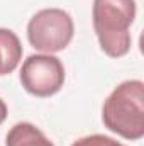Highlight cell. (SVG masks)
Segmentation results:
<instances>
[{
  "mask_svg": "<svg viewBox=\"0 0 144 146\" xmlns=\"http://www.w3.org/2000/svg\"><path fill=\"white\" fill-rule=\"evenodd\" d=\"M20 83L31 95L51 97L65 83V66L53 54H31L20 68Z\"/></svg>",
  "mask_w": 144,
  "mask_h": 146,
  "instance_id": "obj_4",
  "label": "cell"
},
{
  "mask_svg": "<svg viewBox=\"0 0 144 146\" xmlns=\"http://www.w3.org/2000/svg\"><path fill=\"white\" fill-rule=\"evenodd\" d=\"M102 121L108 131L124 139L137 141L144 136V83L126 80L104 102Z\"/></svg>",
  "mask_w": 144,
  "mask_h": 146,
  "instance_id": "obj_2",
  "label": "cell"
},
{
  "mask_svg": "<svg viewBox=\"0 0 144 146\" xmlns=\"http://www.w3.org/2000/svg\"><path fill=\"white\" fill-rule=\"evenodd\" d=\"M75 24L71 15L63 9H42L27 24V39L31 46L46 54L63 51L73 39Z\"/></svg>",
  "mask_w": 144,
  "mask_h": 146,
  "instance_id": "obj_3",
  "label": "cell"
},
{
  "mask_svg": "<svg viewBox=\"0 0 144 146\" xmlns=\"http://www.w3.org/2000/svg\"><path fill=\"white\" fill-rule=\"evenodd\" d=\"M7 119V104L0 99V124Z\"/></svg>",
  "mask_w": 144,
  "mask_h": 146,
  "instance_id": "obj_8",
  "label": "cell"
},
{
  "mask_svg": "<svg viewBox=\"0 0 144 146\" xmlns=\"http://www.w3.org/2000/svg\"><path fill=\"white\" fill-rule=\"evenodd\" d=\"M22 44L17 34L10 29L0 27V76L12 73L20 63Z\"/></svg>",
  "mask_w": 144,
  "mask_h": 146,
  "instance_id": "obj_5",
  "label": "cell"
},
{
  "mask_svg": "<svg viewBox=\"0 0 144 146\" xmlns=\"http://www.w3.org/2000/svg\"><path fill=\"white\" fill-rule=\"evenodd\" d=\"M5 146H54V145L34 124L17 122L7 133Z\"/></svg>",
  "mask_w": 144,
  "mask_h": 146,
  "instance_id": "obj_6",
  "label": "cell"
},
{
  "mask_svg": "<svg viewBox=\"0 0 144 146\" xmlns=\"http://www.w3.org/2000/svg\"><path fill=\"white\" fill-rule=\"evenodd\" d=\"M71 146H126L122 143H119L114 138H108L104 134H92V136H85L76 139Z\"/></svg>",
  "mask_w": 144,
  "mask_h": 146,
  "instance_id": "obj_7",
  "label": "cell"
},
{
  "mask_svg": "<svg viewBox=\"0 0 144 146\" xmlns=\"http://www.w3.org/2000/svg\"><path fill=\"white\" fill-rule=\"evenodd\" d=\"M93 29L102 51L110 58L126 56L131 49V26L136 19V0H93Z\"/></svg>",
  "mask_w": 144,
  "mask_h": 146,
  "instance_id": "obj_1",
  "label": "cell"
}]
</instances>
